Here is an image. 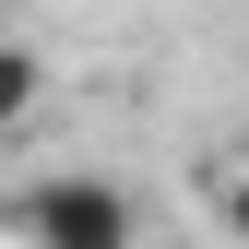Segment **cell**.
Returning <instances> with one entry per match:
<instances>
[{"mask_svg":"<svg viewBox=\"0 0 249 249\" xmlns=\"http://www.w3.org/2000/svg\"><path fill=\"white\" fill-rule=\"evenodd\" d=\"M12 226H24V249H142L131 237V190H119V178H83V166L36 178V190L12 202Z\"/></svg>","mask_w":249,"mask_h":249,"instance_id":"6da1fadb","label":"cell"},{"mask_svg":"<svg viewBox=\"0 0 249 249\" xmlns=\"http://www.w3.org/2000/svg\"><path fill=\"white\" fill-rule=\"evenodd\" d=\"M36 95H48V59H36V48H12V36H0V142H12V131H24V119H36Z\"/></svg>","mask_w":249,"mask_h":249,"instance_id":"7a4b0ae2","label":"cell"},{"mask_svg":"<svg viewBox=\"0 0 249 249\" xmlns=\"http://www.w3.org/2000/svg\"><path fill=\"white\" fill-rule=\"evenodd\" d=\"M226 237H237V249H249V166H237V178H226Z\"/></svg>","mask_w":249,"mask_h":249,"instance_id":"3957f363","label":"cell"}]
</instances>
